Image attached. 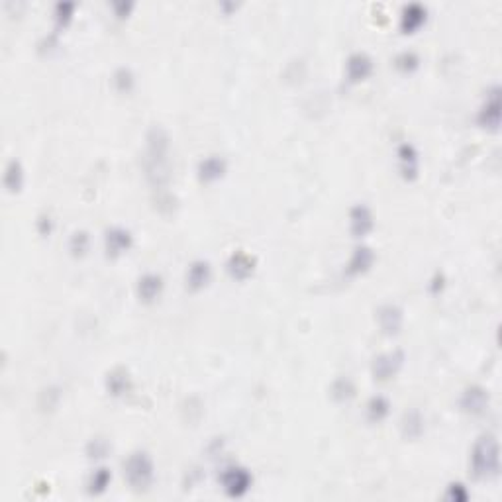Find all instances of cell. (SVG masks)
<instances>
[{
    "instance_id": "15",
    "label": "cell",
    "mask_w": 502,
    "mask_h": 502,
    "mask_svg": "<svg viewBox=\"0 0 502 502\" xmlns=\"http://www.w3.org/2000/svg\"><path fill=\"white\" fill-rule=\"evenodd\" d=\"M210 263L208 261H203V259H198V261H194L192 265L189 267V271H187V286H189L190 290H201L204 286L208 285V281H210Z\"/></svg>"
},
{
    "instance_id": "12",
    "label": "cell",
    "mask_w": 502,
    "mask_h": 502,
    "mask_svg": "<svg viewBox=\"0 0 502 502\" xmlns=\"http://www.w3.org/2000/svg\"><path fill=\"white\" fill-rule=\"evenodd\" d=\"M398 163H400V173L404 179H416L420 159H418V151L414 150V146L402 144L398 148Z\"/></svg>"
},
{
    "instance_id": "18",
    "label": "cell",
    "mask_w": 502,
    "mask_h": 502,
    "mask_svg": "<svg viewBox=\"0 0 502 502\" xmlns=\"http://www.w3.org/2000/svg\"><path fill=\"white\" fill-rule=\"evenodd\" d=\"M24 185V171H22V165L20 161H8L6 169H4V187L8 189V192H18Z\"/></svg>"
},
{
    "instance_id": "13",
    "label": "cell",
    "mask_w": 502,
    "mask_h": 502,
    "mask_svg": "<svg viewBox=\"0 0 502 502\" xmlns=\"http://www.w3.org/2000/svg\"><path fill=\"white\" fill-rule=\"evenodd\" d=\"M373 71V61L365 54H353L347 59V79L352 82L365 81Z\"/></svg>"
},
{
    "instance_id": "27",
    "label": "cell",
    "mask_w": 502,
    "mask_h": 502,
    "mask_svg": "<svg viewBox=\"0 0 502 502\" xmlns=\"http://www.w3.org/2000/svg\"><path fill=\"white\" fill-rule=\"evenodd\" d=\"M114 87L120 91V93H130L132 87H134V75L132 71L126 67H120L114 73Z\"/></svg>"
},
{
    "instance_id": "1",
    "label": "cell",
    "mask_w": 502,
    "mask_h": 502,
    "mask_svg": "<svg viewBox=\"0 0 502 502\" xmlns=\"http://www.w3.org/2000/svg\"><path fill=\"white\" fill-rule=\"evenodd\" d=\"M146 175L151 185L161 187L171 179V161H169V137L163 128L155 126L148 134V151H146Z\"/></svg>"
},
{
    "instance_id": "6",
    "label": "cell",
    "mask_w": 502,
    "mask_h": 502,
    "mask_svg": "<svg viewBox=\"0 0 502 502\" xmlns=\"http://www.w3.org/2000/svg\"><path fill=\"white\" fill-rule=\"evenodd\" d=\"M350 228L355 238H365L369 231L375 228L373 212L365 204H355L350 212Z\"/></svg>"
},
{
    "instance_id": "31",
    "label": "cell",
    "mask_w": 502,
    "mask_h": 502,
    "mask_svg": "<svg viewBox=\"0 0 502 502\" xmlns=\"http://www.w3.org/2000/svg\"><path fill=\"white\" fill-rule=\"evenodd\" d=\"M52 228H54V224H52V218H49V216H40V222H38V230H40L41 236H49V233H52Z\"/></svg>"
},
{
    "instance_id": "19",
    "label": "cell",
    "mask_w": 502,
    "mask_h": 502,
    "mask_svg": "<svg viewBox=\"0 0 502 502\" xmlns=\"http://www.w3.org/2000/svg\"><path fill=\"white\" fill-rule=\"evenodd\" d=\"M402 434L408 440H416L424 434V418L418 410H410L402 418Z\"/></svg>"
},
{
    "instance_id": "22",
    "label": "cell",
    "mask_w": 502,
    "mask_h": 502,
    "mask_svg": "<svg viewBox=\"0 0 502 502\" xmlns=\"http://www.w3.org/2000/svg\"><path fill=\"white\" fill-rule=\"evenodd\" d=\"M391 412V404L385 396H373L367 402V418L371 422H383Z\"/></svg>"
},
{
    "instance_id": "7",
    "label": "cell",
    "mask_w": 502,
    "mask_h": 502,
    "mask_svg": "<svg viewBox=\"0 0 502 502\" xmlns=\"http://www.w3.org/2000/svg\"><path fill=\"white\" fill-rule=\"evenodd\" d=\"M104 247L109 258H118L132 247V233L124 228H110L104 236Z\"/></svg>"
},
{
    "instance_id": "9",
    "label": "cell",
    "mask_w": 502,
    "mask_h": 502,
    "mask_svg": "<svg viewBox=\"0 0 502 502\" xmlns=\"http://www.w3.org/2000/svg\"><path fill=\"white\" fill-rule=\"evenodd\" d=\"M377 320H379L380 330L387 336H394L402 328V310L398 306H394V304H385V306H380L379 312H377Z\"/></svg>"
},
{
    "instance_id": "4",
    "label": "cell",
    "mask_w": 502,
    "mask_h": 502,
    "mask_svg": "<svg viewBox=\"0 0 502 502\" xmlns=\"http://www.w3.org/2000/svg\"><path fill=\"white\" fill-rule=\"evenodd\" d=\"M222 489L226 490V494L231 499H240L244 497L247 490L253 485V477L251 473L244 469V467H228L222 477H220Z\"/></svg>"
},
{
    "instance_id": "29",
    "label": "cell",
    "mask_w": 502,
    "mask_h": 502,
    "mask_svg": "<svg viewBox=\"0 0 502 502\" xmlns=\"http://www.w3.org/2000/svg\"><path fill=\"white\" fill-rule=\"evenodd\" d=\"M448 499L455 502H465L469 499V492H467V489L463 487L461 483H453V485H449Z\"/></svg>"
},
{
    "instance_id": "2",
    "label": "cell",
    "mask_w": 502,
    "mask_h": 502,
    "mask_svg": "<svg viewBox=\"0 0 502 502\" xmlns=\"http://www.w3.org/2000/svg\"><path fill=\"white\" fill-rule=\"evenodd\" d=\"M471 471L477 479H492L501 471L499 442L492 434L481 435L471 451Z\"/></svg>"
},
{
    "instance_id": "21",
    "label": "cell",
    "mask_w": 502,
    "mask_h": 502,
    "mask_svg": "<svg viewBox=\"0 0 502 502\" xmlns=\"http://www.w3.org/2000/svg\"><path fill=\"white\" fill-rule=\"evenodd\" d=\"M426 20V10L422 8L420 4H410L404 8L402 12V30L404 32H414L424 24Z\"/></svg>"
},
{
    "instance_id": "20",
    "label": "cell",
    "mask_w": 502,
    "mask_h": 502,
    "mask_svg": "<svg viewBox=\"0 0 502 502\" xmlns=\"http://www.w3.org/2000/svg\"><path fill=\"white\" fill-rule=\"evenodd\" d=\"M106 389H109L110 394H114V396H122L124 393L130 391V375H128L124 369H114L112 373H109Z\"/></svg>"
},
{
    "instance_id": "23",
    "label": "cell",
    "mask_w": 502,
    "mask_h": 502,
    "mask_svg": "<svg viewBox=\"0 0 502 502\" xmlns=\"http://www.w3.org/2000/svg\"><path fill=\"white\" fill-rule=\"evenodd\" d=\"M330 394H332L334 400L345 402V400L353 398V394H355V385H353V380L347 379V377H339V379H336L332 383Z\"/></svg>"
},
{
    "instance_id": "17",
    "label": "cell",
    "mask_w": 502,
    "mask_h": 502,
    "mask_svg": "<svg viewBox=\"0 0 502 502\" xmlns=\"http://www.w3.org/2000/svg\"><path fill=\"white\" fill-rule=\"evenodd\" d=\"M375 261V253L371 251V247L367 245H357L353 249V255L347 263V273L350 275H361V273L369 271V267Z\"/></svg>"
},
{
    "instance_id": "5",
    "label": "cell",
    "mask_w": 502,
    "mask_h": 502,
    "mask_svg": "<svg viewBox=\"0 0 502 502\" xmlns=\"http://www.w3.org/2000/svg\"><path fill=\"white\" fill-rule=\"evenodd\" d=\"M404 363V353L394 350V352H387L375 357L373 361V377L377 380H389L393 379L394 375L400 371V367Z\"/></svg>"
},
{
    "instance_id": "10",
    "label": "cell",
    "mask_w": 502,
    "mask_h": 502,
    "mask_svg": "<svg viewBox=\"0 0 502 502\" xmlns=\"http://www.w3.org/2000/svg\"><path fill=\"white\" fill-rule=\"evenodd\" d=\"M253 271H255V259L249 253H244V251L231 253V258L228 259V273L233 279L245 281Z\"/></svg>"
},
{
    "instance_id": "28",
    "label": "cell",
    "mask_w": 502,
    "mask_h": 502,
    "mask_svg": "<svg viewBox=\"0 0 502 502\" xmlns=\"http://www.w3.org/2000/svg\"><path fill=\"white\" fill-rule=\"evenodd\" d=\"M87 453H89V457H96V459L106 457V453H109V444H106L104 440H95V442H91V446L87 449Z\"/></svg>"
},
{
    "instance_id": "30",
    "label": "cell",
    "mask_w": 502,
    "mask_h": 502,
    "mask_svg": "<svg viewBox=\"0 0 502 502\" xmlns=\"http://www.w3.org/2000/svg\"><path fill=\"white\" fill-rule=\"evenodd\" d=\"M71 12H73V4H67V2H61L55 6V14H57V22L59 24H67L71 20Z\"/></svg>"
},
{
    "instance_id": "26",
    "label": "cell",
    "mask_w": 502,
    "mask_h": 502,
    "mask_svg": "<svg viewBox=\"0 0 502 502\" xmlns=\"http://www.w3.org/2000/svg\"><path fill=\"white\" fill-rule=\"evenodd\" d=\"M418 65H420V59H418V55L414 52H402L394 59V67L402 71V73H412V71L418 69Z\"/></svg>"
},
{
    "instance_id": "3",
    "label": "cell",
    "mask_w": 502,
    "mask_h": 502,
    "mask_svg": "<svg viewBox=\"0 0 502 502\" xmlns=\"http://www.w3.org/2000/svg\"><path fill=\"white\" fill-rule=\"evenodd\" d=\"M124 477L134 490L150 489L155 477V467L146 451H136L124 463Z\"/></svg>"
},
{
    "instance_id": "24",
    "label": "cell",
    "mask_w": 502,
    "mask_h": 502,
    "mask_svg": "<svg viewBox=\"0 0 502 502\" xmlns=\"http://www.w3.org/2000/svg\"><path fill=\"white\" fill-rule=\"evenodd\" d=\"M110 481H112L110 469H106V467L96 469L95 473L91 475V479H89V492L91 494H102L104 490L109 489Z\"/></svg>"
},
{
    "instance_id": "14",
    "label": "cell",
    "mask_w": 502,
    "mask_h": 502,
    "mask_svg": "<svg viewBox=\"0 0 502 502\" xmlns=\"http://www.w3.org/2000/svg\"><path fill=\"white\" fill-rule=\"evenodd\" d=\"M163 290V279L155 273H148L137 281V295L144 302H153Z\"/></svg>"
},
{
    "instance_id": "25",
    "label": "cell",
    "mask_w": 502,
    "mask_h": 502,
    "mask_svg": "<svg viewBox=\"0 0 502 502\" xmlns=\"http://www.w3.org/2000/svg\"><path fill=\"white\" fill-rule=\"evenodd\" d=\"M89 244H91V240H89V233H87V231H75V233L71 236L69 249H71V253H73L75 258H82V255L89 251Z\"/></svg>"
},
{
    "instance_id": "11",
    "label": "cell",
    "mask_w": 502,
    "mask_h": 502,
    "mask_svg": "<svg viewBox=\"0 0 502 502\" xmlns=\"http://www.w3.org/2000/svg\"><path fill=\"white\" fill-rule=\"evenodd\" d=\"M226 173V161L220 155H210L198 163V179L203 183H214Z\"/></svg>"
},
{
    "instance_id": "16",
    "label": "cell",
    "mask_w": 502,
    "mask_h": 502,
    "mask_svg": "<svg viewBox=\"0 0 502 502\" xmlns=\"http://www.w3.org/2000/svg\"><path fill=\"white\" fill-rule=\"evenodd\" d=\"M479 124L485 128H492L497 130L501 124V100H499V89L492 91V96L487 100V104L483 106L481 114H479Z\"/></svg>"
},
{
    "instance_id": "8",
    "label": "cell",
    "mask_w": 502,
    "mask_h": 502,
    "mask_svg": "<svg viewBox=\"0 0 502 502\" xmlns=\"http://www.w3.org/2000/svg\"><path fill=\"white\" fill-rule=\"evenodd\" d=\"M489 407V394L483 387H469L461 396V408L467 414H483Z\"/></svg>"
}]
</instances>
